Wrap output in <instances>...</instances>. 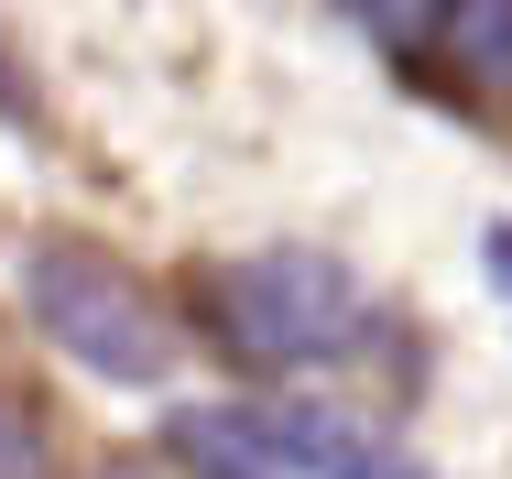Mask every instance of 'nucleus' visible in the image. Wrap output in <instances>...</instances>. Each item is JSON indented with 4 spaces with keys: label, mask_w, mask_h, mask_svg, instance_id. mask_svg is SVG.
<instances>
[{
    "label": "nucleus",
    "mask_w": 512,
    "mask_h": 479,
    "mask_svg": "<svg viewBox=\"0 0 512 479\" xmlns=\"http://www.w3.org/2000/svg\"><path fill=\"white\" fill-rule=\"evenodd\" d=\"M175 458L207 479H436L393 425L349 403H197L175 414Z\"/></svg>",
    "instance_id": "obj_1"
},
{
    "label": "nucleus",
    "mask_w": 512,
    "mask_h": 479,
    "mask_svg": "<svg viewBox=\"0 0 512 479\" xmlns=\"http://www.w3.org/2000/svg\"><path fill=\"white\" fill-rule=\"evenodd\" d=\"M22 305H33V327L88 371V382H164L175 371V327H164V305L131 284L109 251H88V240H44L33 262H22Z\"/></svg>",
    "instance_id": "obj_2"
},
{
    "label": "nucleus",
    "mask_w": 512,
    "mask_h": 479,
    "mask_svg": "<svg viewBox=\"0 0 512 479\" xmlns=\"http://www.w3.org/2000/svg\"><path fill=\"white\" fill-rule=\"evenodd\" d=\"M218 338L240 349V360H262V371H306V360H338L360 327H371V294L349 262H327V251H251V262H229L218 273Z\"/></svg>",
    "instance_id": "obj_3"
},
{
    "label": "nucleus",
    "mask_w": 512,
    "mask_h": 479,
    "mask_svg": "<svg viewBox=\"0 0 512 479\" xmlns=\"http://www.w3.org/2000/svg\"><path fill=\"white\" fill-rule=\"evenodd\" d=\"M338 22H360L382 55H425L436 33H458V0H338Z\"/></svg>",
    "instance_id": "obj_4"
},
{
    "label": "nucleus",
    "mask_w": 512,
    "mask_h": 479,
    "mask_svg": "<svg viewBox=\"0 0 512 479\" xmlns=\"http://www.w3.org/2000/svg\"><path fill=\"white\" fill-rule=\"evenodd\" d=\"M458 66L480 77L491 98H512V0H458Z\"/></svg>",
    "instance_id": "obj_5"
},
{
    "label": "nucleus",
    "mask_w": 512,
    "mask_h": 479,
    "mask_svg": "<svg viewBox=\"0 0 512 479\" xmlns=\"http://www.w3.org/2000/svg\"><path fill=\"white\" fill-rule=\"evenodd\" d=\"M0 479H55V458H44V425L0 392Z\"/></svg>",
    "instance_id": "obj_6"
},
{
    "label": "nucleus",
    "mask_w": 512,
    "mask_h": 479,
    "mask_svg": "<svg viewBox=\"0 0 512 479\" xmlns=\"http://www.w3.org/2000/svg\"><path fill=\"white\" fill-rule=\"evenodd\" d=\"M480 251H491V273H502V305H512V218H491V229H480Z\"/></svg>",
    "instance_id": "obj_7"
}]
</instances>
